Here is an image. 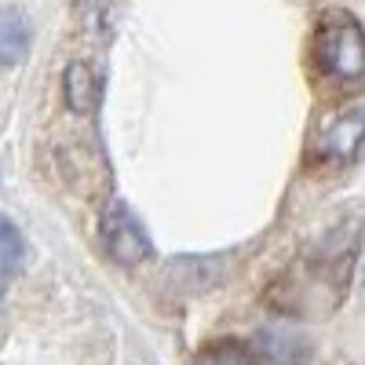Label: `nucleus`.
I'll return each mask as SVG.
<instances>
[{"label": "nucleus", "instance_id": "f03ea898", "mask_svg": "<svg viewBox=\"0 0 365 365\" xmlns=\"http://www.w3.org/2000/svg\"><path fill=\"white\" fill-rule=\"evenodd\" d=\"M365 146V106L340 113L332 125H325L314 143H311V161L325 165H351L358 158V150Z\"/></svg>", "mask_w": 365, "mask_h": 365}, {"label": "nucleus", "instance_id": "1a4fd4ad", "mask_svg": "<svg viewBox=\"0 0 365 365\" xmlns=\"http://www.w3.org/2000/svg\"><path fill=\"white\" fill-rule=\"evenodd\" d=\"M0 289H4V285H0Z\"/></svg>", "mask_w": 365, "mask_h": 365}, {"label": "nucleus", "instance_id": "0eeeda50", "mask_svg": "<svg viewBox=\"0 0 365 365\" xmlns=\"http://www.w3.org/2000/svg\"><path fill=\"white\" fill-rule=\"evenodd\" d=\"M19 263H22V234L15 230L11 220L0 216V285L19 270Z\"/></svg>", "mask_w": 365, "mask_h": 365}, {"label": "nucleus", "instance_id": "6e6552de", "mask_svg": "<svg viewBox=\"0 0 365 365\" xmlns=\"http://www.w3.org/2000/svg\"><path fill=\"white\" fill-rule=\"evenodd\" d=\"M361 292H365V270H361Z\"/></svg>", "mask_w": 365, "mask_h": 365}, {"label": "nucleus", "instance_id": "20e7f679", "mask_svg": "<svg viewBox=\"0 0 365 365\" xmlns=\"http://www.w3.org/2000/svg\"><path fill=\"white\" fill-rule=\"evenodd\" d=\"M63 96H66V106L73 113H88L96 110L99 103V77L88 63H70L66 66V77H63Z\"/></svg>", "mask_w": 365, "mask_h": 365}, {"label": "nucleus", "instance_id": "7ed1b4c3", "mask_svg": "<svg viewBox=\"0 0 365 365\" xmlns=\"http://www.w3.org/2000/svg\"><path fill=\"white\" fill-rule=\"evenodd\" d=\"M103 249L117 259V263H139L150 256V241L143 234V227L132 220V212L128 208H110L106 216H103Z\"/></svg>", "mask_w": 365, "mask_h": 365}, {"label": "nucleus", "instance_id": "423d86ee", "mask_svg": "<svg viewBox=\"0 0 365 365\" xmlns=\"http://www.w3.org/2000/svg\"><path fill=\"white\" fill-rule=\"evenodd\" d=\"M194 365H256V361H252V351L241 344V340L223 336V340L205 344V347L197 351V361H194Z\"/></svg>", "mask_w": 365, "mask_h": 365}, {"label": "nucleus", "instance_id": "f257e3e1", "mask_svg": "<svg viewBox=\"0 0 365 365\" xmlns=\"http://www.w3.org/2000/svg\"><path fill=\"white\" fill-rule=\"evenodd\" d=\"M314 55L322 73L347 91L365 88V29L351 15H329L318 26Z\"/></svg>", "mask_w": 365, "mask_h": 365}, {"label": "nucleus", "instance_id": "39448f33", "mask_svg": "<svg viewBox=\"0 0 365 365\" xmlns=\"http://www.w3.org/2000/svg\"><path fill=\"white\" fill-rule=\"evenodd\" d=\"M29 48V22L19 8H0V66H15Z\"/></svg>", "mask_w": 365, "mask_h": 365}]
</instances>
